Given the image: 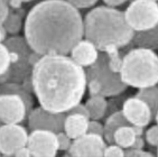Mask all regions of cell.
<instances>
[{"label":"cell","instance_id":"cell-12","mask_svg":"<svg viewBox=\"0 0 158 157\" xmlns=\"http://www.w3.org/2000/svg\"><path fill=\"white\" fill-rule=\"evenodd\" d=\"M106 144L104 137L86 133L79 138L73 139L67 153L70 156H104Z\"/></svg>","mask_w":158,"mask_h":157},{"label":"cell","instance_id":"cell-24","mask_svg":"<svg viewBox=\"0 0 158 157\" xmlns=\"http://www.w3.org/2000/svg\"><path fill=\"white\" fill-rule=\"evenodd\" d=\"M11 63V57L8 47L3 42H0V76L8 71Z\"/></svg>","mask_w":158,"mask_h":157},{"label":"cell","instance_id":"cell-19","mask_svg":"<svg viewBox=\"0 0 158 157\" xmlns=\"http://www.w3.org/2000/svg\"><path fill=\"white\" fill-rule=\"evenodd\" d=\"M85 106L88 109V113L90 119L100 120L106 117L108 111V101L104 95L98 94V95H91L86 100Z\"/></svg>","mask_w":158,"mask_h":157},{"label":"cell","instance_id":"cell-27","mask_svg":"<svg viewBox=\"0 0 158 157\" xmlns=\"http://www.w3.org/2000/svg\"><path fill=\"white\" fill-rule=\"evenodd\" d=\"M104 156H116V157H120V156H126L125 154V149L121 147V146L117 145L114 142L112 144H109L106 145V151H104Z\"/></svg>","mask_w":158,"mask_h":157},{"label":"cell","instance_id":"cell-21","mask_svg":"<svg viewBox=\"0 0 158 157\" xmlns=\"http://www.w3.org/2000/svg\"><path fill=\"white\" fill-rule=\"evenodd\" d=\"M136 95L141 100H143L148 104L149 108L152 109L154 118H155V115L158 111V85L138 89V92Z\"/></svg>","mask_w":158,"mask_h":157},{"label":"cell","instance_id":"cell-14","mask_svg":"<svg viewBox=\"0 0 158 157\" xmlns=\"http://www.w3.org/2000/svg\"><path fill=\"white\" fill-rule=\"evenodd\" d=\"M100 49L89 39H81L74 46L70 53V56L84 69L94 64L100 55Z\"/></svg>","mask_w":158,"mask_h":157},{"label":"cell","instance_id":"cell-41","mask_svg":"<svg viewBox=\"0 0 158 157\" xmlns=\"http://www.w3.org/2000/svg\"><path fill=\"white\" fill-rule=\"evenodd\" d=\"M157 85H158V84H157Z\"/></svg>","mask_w":158,"mask_h":157},{"label":"cell","instance_id":"cell-20","mask_svg":"<svg viewBox=\"0 0 158 157\" xmlns=\"http://www.w3.org/2000/svg\"><path fill=\"white\" fill-rule=\"evenodd\" d=\"M136 134L134 131L132 125H125L116 130L113 135V142L121 146L123 149L130 148L136 139Z\"/></svg>","mask_w":158,"mask_h":157},{"label":"cell","instance_id":"cell-39","mask_svg":"<svg viewBox=\"0 0 158 157\" xmlns=\"http://www.w3.org/2000/svg\"><path fill=\"white\" fill-rule=\"evenodd\" d=\"M157 155H158V147H157Z\"/></svg>","mask_w":158,"mask_h":157},{"label":"cell","instance_id":"cell-29","mask_svg":"<svg viewBox=\"0 0 158 157\" xmlns=\"http://www.w3.org/2000/svg\"><path fill=\"white\" fill-rule=\"evenodd\" d=\"M86 89H88V92L91 95H98V94H101L102 92V89H101V84L95 80V78H88V83H86ZM102 95V94H101Z\"/></svg>","mask_w":158,"mask_h":157},{"label":"cell","instance_id":"cell-11","mask_svg":"<svg viewBox=\"0 0 158 157\" xmlns=\"http://www.w3.org/2000/svg\"><path fill=\"white\" fill-rule=\"evenodd\" d=\"M28 109L18 94H0V122L21 124L28 117Z\"/></svg>","mask_w":158,"mask_h":157},{"label":"cell","instance_id":"cell-5","mask_svg":"<svg viewBox=\"0 0 158 157\" xmlns=\"http://www.w3.org/2000/svg\"><path fill=\"white\" fill-rule=\"evenodd\" d=\"M9 49L11 63L5 74L0 76V82H16L24 84L26 89L33 92L31 74L33 64L31 63V56L34 49L25 36L11 35L3 40Z\"/></svg>","mask_w":158,"mask_h":157},{"label":"cell","instance_id":"cell-23","mask_svg":"<svg viewBox=\"0 0 158 157\" xmlns=\"http://www.w3.org/2000/svg\"><path fill=\"white\" fill-rule=\"evenodd\" d=\"M118 47H114V46H111V47H108L106 49V53L108 55V60H109V66L110 69L114 71V72L119 73L122 66V58L120 53H119Z\"/></svg>","mask_w":158,"mask_h":157},{"label":"cell","instance_id":"cell-9","mask_svg":"<svg viewBox=\"0 0 158 157\" xmlns=\"http://www.w3.org/2000/svg\"><path fill=\"white\" fill-rule=\"evenodd\" d=\"M27 146L31 155L37 157H54L60 151L56 133L45 129L31 130L28 135Z\"/></svg>","mask_w":158,"mask_h":157},{"label":"cell","instance_id":"cell-7","mask_svg":"<svg viewBox=\"0 0 158 157\" xmlns=\"http://www.w3.org/2000/svg\"><path fill=\"white\" fill-rule=\"evenodd\" d=\"M128 25L136 32H143L158 24V2L154 0H132L125 10Z\"/></svg>","mask_w":158,"mask_h":157},{"label":"cell","instance_id":"cell-30","mask_svg":"<svg viewBox=\"0 0 158 157\" xmlns=\"http://www.w3.org/2000/svg\"><path fill=\"white\" fill-rule=\"evenodd\" d=\"M67 1L77 9H86L94 6L99 0H67Z\"/></svg>","mask_w":158,"mask_h":157},{"label":"cell","instance_id":"cell-25","mask_svg":"<svg viewBox=\"0 0 158 157\" xmlns=\"http://www.w3.org/2000/svg\"><path fill=\"white\" fill-rule=\"evenodd\" d=\"M57 135V142H58V149L62 151H69V149L72 146L73 139L71 138L64 130L56 134Z\"/></svg>","mask_w":158,"mask_h":157},{"label":"cell","instance_id":"cell-2","mask_svg":"<svg viewBox=\"0 0 158 157\" xmlns=\"http://www.w3.org/2000/svg\"><path fill=\"white\" fill-rule=\"evenodd\" d=\"M85 69L69 55H43L31 74L33 92L40 107L67 112L82 101L86 91Z\"/></svg>","mask_w":158,"mask_h":157},{"label":"cell","instance_id":"cell-10","mask_svg":"<svg viewBox=\"0 0 158 157\" xmlns=\"http://www.w3.org/2000/svg\"><path fill=\"white\" fill-rule=\"evenodd\" d=\"M66 115L67 112H52L43 107L31 109L27 117L28 127L31 130L45 129L57 134L64 130Z\"/></svg>","mask_w":158,"mask_h":157},{"label":"cell","instance_id":"cell-34","mask_svg":"<svg viewBox=\"0 0 158 157\" xmlns=\"http://www.w3.org/2000/svg\"><path fill=\"white\" fill-rule=\"evenodd\" d=\"M104 3H106V6H110V7H118V6H121L123 3H126L128 0H102Z\"/></svg>","mask_w":158,"mask_h":157},{"label":"cell","instance_id":"cell-28","mask_svg":"<svg viewBox=\"0 0 158 157\" xmlns=\"http://www.w3.org/2000/svg\"><path fill=\"white\" fill-rule=\"evenodd\" d=\"M88 133L95 134V135H99V136L103 137V135H104V125L101 124L99 120L90 119V121H89Z\"/></svg>","mask_w":158,"mask_h":157},{"label":"cell","instance_id":"cell-17","mask_svg":"<svg viewBox=\"0 0 158 157\" xmlns=\"http://www.w3.org/2000/svg\"><path fill=\"white\" fill-rule=\"evenodd\" d=\"M18 94L23 98L28 109V112H31L33 108L34 101L31 97V91L26 89L24 84L16 83V82H0V94Z\"/></svg>","mask_w":158,"mask_h":157},{"label":"cell","instance_id":"cell-36","mask_svg":"<svg viewBox=\"0 0 158 157\" xmlns=\"http://www.w3.org/2000/svg\"><path fill=\"white\" fill-rule=\"evenodd\" d=\"M132 128H134V131H135V134H136V136H143V134H145L143 127H141V126H132Z\"/></svg>","mask_w":158,"mask_h":157},{"label":"cell","instance_id":"cell-40","mask_svg":"<svg viewBox=\"0 0 158 157\" xmlns=\"http://www.w3.org/2000/svg\"><path fill=\"white\" fill-rule=\"evenodd\" d=\"M154 1H158V0H154Z\"/></svg>","mask_w":158,"mask_h":157},{"label":"cell","instance_id":"cell-16","mask_svg":"<svg viewBox=\"0 0 158 157\" xmlns=\"http://www.w3.org/2000/svg\"><path fill=\"white\" fill-rule=\"evenodd\" d=\"M135 46L157 51L158 49V24L155 27L143 32H136L132 38Z\"/></svg>","mask_w":158,"mask_h":157},{"label":"cell","instance_id":"cell-32","mask_svg":"<svg viewBox=\"0 0 158 157\" xmlns=\"http://www.w3.org/2000/svg\"><path fill=\"white\" fill-rule=\"evenodd\" d=\"M145 144H146V139H143V136H137L135 139L134 144L130 148H136V149H143L145 147Z\"/></svg>","mask_w":158,"mask_h":157},{"label":"cell","instance_id":"cell-18","mask_svg":"<svg viewBox=\"0 0 158 157\" xmlns=\"http://www.w3.org/2000/svg\"><path fill=\"white\" fill-rule=\"evenodd\" d=\"M125 125H130L129 121L126 119L125 115L122 113L121 110H117L112 112L109 117L106 118V122H104V139L108 144H112L113 142V135L116 133V130L121 126Z\"/></svg>","mask_w":158,"mask_h":157},{"label":"cell","instance_id":"cell-35","mask_svg":"<svg viewBox=\"0 0 158 157\" xmlns=\"http://www.w3.org/2000/svg\"><path fill=\"white\" fill-rule=\"evenodd\" d=\"M31 1H33V0H9L10 6H11L12 8H19V7H20L23 3L31 2Z\"/></svg>","mask_w":158,"mask_h":157},{"label":"cell","instance_id":"cell-37","mask_svg":"<svg viewBox=\"0 0 158 157\" xmlns=\"http://www.w3.org/2000/svg\"><path fill=\"white\" fill-rule=\"evenodd\" d=\"M6 35H7V32H6V28L3 25H0V42H3L5 39H6Z\"/></svg>","mask_w":158,"mask_h":157},{"label":"cell","instance_id":"cell-6","mask_svg":"<svg viewBox=\"0 0 158 157\" xmlns=\"http://www.w3.org/2000/svg\"><path fill=\"white\" fill-rule=\"evenodd\" d=\"M86 80L95 78L101 84V94L106 98L117 97L127 90L128 85L121 80L120 73H117L110 69L109 60L106 52H100L99 58L91 66L86 67Z\"/></svg>","mask_w":158,"mask_h":157},{"label":"cell","instance_id":"cell-33","mask_svg":"<svg viewBox=\"0 0 158 157\" xmlns=\"http://www.w3.org/2000/svg\"><path fill=\"white\" fill-rule=\"evenodd\" d=\"M15 156H18V157L25 156V157H27V156H33V155H31V149L28 148V146H24V147L19 148L18 151H16Z\"/></svg>","mask_w":158,"mask_h":157},{"label":"cell","instance_id":"cell-31","mask_svg":"<svg viewBox=\"0 0 158 157\" xmlns=\"http://www.w3.org/2000/svg\"><path fill=\"white\" fill-rule=\"evenodd\" d=\"M126 156H152V153L145 151L143 149H136V148H128L125 149Z\"/></svg>","mask_w":158,"mask_h":157},{"label":"cell","instance_id":"cell-8","mask_svg":"<svg viewBox=\"0 0 158 157\" xmlns=\"http://www.w3.org/2000/svg\"><path fill=\"white\" fill-rule=\"evenodd\" d=\"M27 129L20 124H2L0 126V154L15 156L19 148L27 146Z\"/></svg>","mask_w":158,"mask_h":157},{"label":"cell","instance_id":"cell-3","mask_svg":"<svg viewBox=\"0 0 158 157\" xmlns=\"http://www.w3.org/2000/svg\"><path fill=\"white\" fill-rule=\"evenodd\" d=\"M84 38L91 40L101 52L114 46L122 49L132 42L135 30L128 25L125 12L116 7L99 6L83 19Z\"/></svg>","mask_w":158,"mask_h":157},{"label":"cell","instance_id":"cell-15","mask_svg":"<svg viewBox=\"0 0 158 157\" xmlns=\"http://www.w3.org/2000/svg\"><path fill=\"white\" fill-rule=\"evenodd\" d=\"M89 121L88 116L76 112H67L64 121V131L72 139H76L88 133Z\"/></svg>","mask_w":158,"mask_h":157},{"label":"cell","instance_id":"cell-38","mask_svg":"<svg viewBox=\"0 0 158 157\" xmlns=\"http://www.w3.org/2000/svg\"><path fill=\"white\" fill-rule=\"evenodd\" d=\"M154 120L156 121V124L158 125V111H157V113L155 115V118H154Z\"/></svg>","mask_w":158,"mask_h":157},{"label":"cell","instance_id":"cell-13","mask_svg":"<svg viewBox=\"0 0 158 157\" xmlns=\"http://www.w3.org/2000/svg\"><path fill=\"white\" fill-rule=\"evenodd\" d=\"M121 111L132 126H141L145 128L154 120L152 109L137 95L125 100V102L122 103Z\"/></svg>","mask_w":158,"mask_h":157},{"label":"cell","instance_id":"cell-26","mask_svg":"<svg viewBox=\"0 0 158 157\" xmlns=\"http://www.w3.org/2000/svg\"><path fill=\"white\" fill-rule=\"evenodd\" d=\"M145 139H146V142H148L150 146L158 147V125L157 124L155 126H152L149 129L146 130Z\"/></svg>","mask_w":158,"mask_h":157},{"label":"cell","instance_id":"cell-4","mask_svg":"<svg viewBox=\"0 0 158 157\" xmlns=\"http://www.w3.org/2000/svg\"><path fill=\"white\" fill-rule=\"evenodd\" d=\"M121 80L128 87L143 89L158 84V55L145 47L130 49L122 58Z\"/></svg>","mask_w":158,"mask_h":157},{"label":"cell","instance_id":"cell-22","mask_svg":"<svg viewBox=\"0 0 158 157\" xmlns=\"http://www.w3.org/2000/svg\"><path fill=\"white\" fill-rule=\"evenodd\" d=\"M17 9L18 8H15L14 11L10 9L9 15L3 23L7 34H10V35H18V33L23 28V15L17 11Z\"/></svg>","mask_w":158,"mask_h":157},{"label":"cell","instance_id":"cell-1","mask_svg":"<svg viewBox=\"0 0 158 157\" xmlns=\"http://www.w3.org/2000/svg\"><path fill=\"white\" fill-rule=\"evenodd\" d=\"M24 36L40 55H69L84 37L83 18L67 0H43L28 12Z\"/></svg>","mask_w":158,"mask_h":157}]
</instances>
